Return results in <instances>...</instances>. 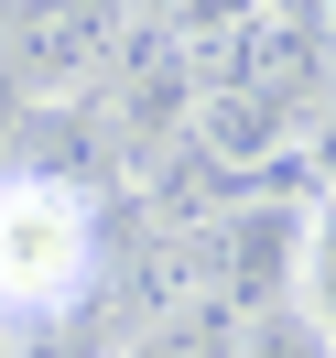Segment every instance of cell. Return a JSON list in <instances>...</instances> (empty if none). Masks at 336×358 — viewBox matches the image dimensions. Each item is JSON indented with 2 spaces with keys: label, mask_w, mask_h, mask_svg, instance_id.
I'll use <instances>...</instances> for the list:
<instances>
[{
  "label": "cell",
  "mask_w": 336,
  "mask_h": 358,
  "mask_svg": "<svg viewBox=\"0 0 336 358\" xmlns=\"http://www.w3.org/2000/svg\"><path fill=\"white\" fill-rule=\"evenodd\" d=\"M11 76L33 98H98L131 44V0H11Z\"/></svg>",
  "instance_id": "7a4b0ae2"
},
{
  "label": "cell",
  "mask_w": 336,
  "mask_h": 358,
  "mask_svg": "<svg viewBox=\"0 0 336 358\" xmlns=\"http://www.w3.org/2000/svg\"><path fill=\"white\" fill-rule=\"evenodd\" d=\"M293 131H304V98H271V87H206L196 120H184V152L206 163V174H261V163L293 152Z\"/></svg>",
  "instance_id": "3957f363"
},
{
  "label": "cell",
  "mask_w": 336,
  "mask_h": 358,
  "mask_svg": "<svg viewBox=\"0 0 336 358\" xmlns=\"http://www.w3.org/2000/svg\"><path fill=\"white\" fill-rule=\"evenodd\" d=\"M0 358H11V336H0Z\"/></svg>",
  "instance_id": "8992f818"
},
{
  "label": "cell",
  "mask_w": 336,
  "mask_h": 358,
  "mask_svg": "<svg viewBox=\"0 0 336 358\" xmlns=\"http://www.w3.org/2000/svg\"><path fill=\"white\" fill-rule=\"evenodd\" d=\"M293 315H304V326L326 336V358H336V185H326V196H304V261H293Z\"/></svg>",
  "instance_id": "277c9868"
},
{
  "label": "cell",
  "mask_w": 336,
  "mask_h": 358,
  "mask_svg": "<svg viewBox=\"0 0 336 358\" xmlns=\"http://www.w3.org/2000/svg\"><path fill=\"white\" fill-rule=\"evenodd\" d=\"M109 282V228H98V196L44 163L0 174V336L54 326L87 293Z\"/></svg>",
  "instance_id": "6da1fadb"
},
{
  "label": "cell",
  "mask_w": 336,
  "mask_h": 358,
  "mask_svg": "<svg viewBox=\"0 0 336 358\" xmlns=\"http://www.w3.org/2000/svg\"><path fill=\"white\" fill-rule=\"evenodd\" d=\"M239 358H326V336H314L293 304H271V315H249V326H239Z\"/></svg>",
  "instance_id": "5b68a950"
}]
</instances>
